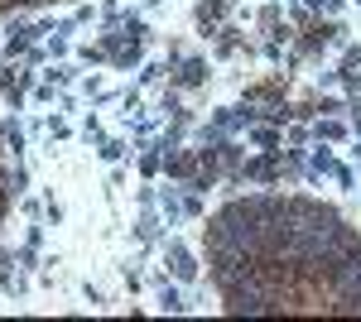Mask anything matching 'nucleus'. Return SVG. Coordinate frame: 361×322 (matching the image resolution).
Wrapping results in <instances>:
<instances>
[{
  "label": "nucleus",
  "instance_id": "1",
  "mask_svg": "<svg viewBox=\"0 0 361 322\" xmlns=\"http://www.w3.org/2000/svg\"><path fill=\"white\" fill-rule=\"evenodd\" d=\"M169 269H173V274H178V279H188V274H193V255H188V250H178V245H173V250H169Z\"/></svg>",
  "mask_w": 361,
  "mask_h": 322
}]
</instances>
